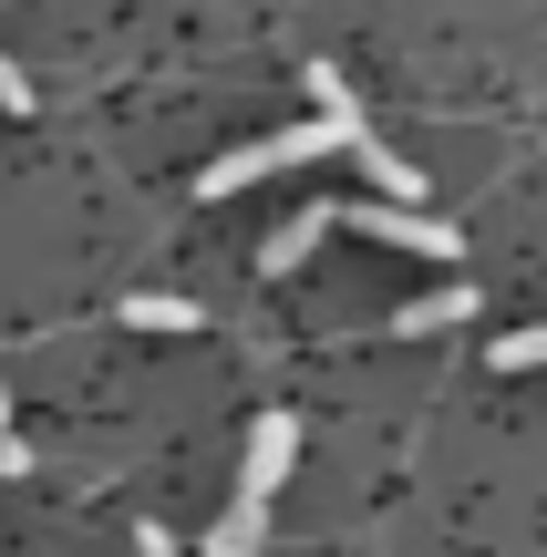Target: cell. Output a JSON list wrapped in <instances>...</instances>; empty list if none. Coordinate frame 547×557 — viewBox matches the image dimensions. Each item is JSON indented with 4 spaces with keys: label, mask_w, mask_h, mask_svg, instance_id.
Returning <instances> with one entry per match:
<instances>
[{
    "label": "cell",
    "mask_w": 547,
    "mask_h": 557,
    "mask_svg": "<svg viewBox=\"0 0 547 557\" xmlns=\"http://www.w3.org/2000/svg\"><path fill=\"white\" fill-rule=\"evenodd\" d=\"M465 310H475V289L455 278V289H434V299H403V310H393V331L424 341V331H445V320H465Z\"/></svg>",
    "instance_id": "7"
},
{
    "label": "cell",
    "mask_w": 547,
    "mask_h": 557,
    "mask_svg": "<svg viewBox=\"0 0 547 557\" xmlns=\"http://www.w3.org/2000/svg\"><path fill=\"white\" fill-rule=\"evenodd\" d=\"M310 94H321V114H362L351 83H341V62H310Z\"/></svg>",
    "instance_id": "9"
},
{
    "label": "cell",
    "mask_w": 547,
    "mask_h": 557,
    "mask_svg": "<svg viewBox=\"0 0 547 557\" xmlns=\"http://www.w3.org/2000/svg\"><path fill=\"white\" fill-rule=\"evenodd\" d=\"M537 361H547V320H537V331H507V341H496V372H537Z\"/></svg>",
    "instance_id": "8"
},
{
    "label": "cell",
    "mask_w": 547,
    "mask_h": 557,
    "mask_svg": "<svg viewBox=\"0 0 547 557\" xmlns=\"http://www.w3.org/2000/svg\"><path fill=\"white\" fill-rule=\"evenodd\" d=\"M197 299H176V289H135V299H124V331H197Z\"/></svg>",
    "instance_id": "6"
},
{
    "label": "cell",
    "mask_w": 547,
    "mask_h": 557,
    "mask_svg": "<svg viewBox=\"0 0 547 557\" xmlns=\"http://www.w3.org/2000/svg\"><path fill=\"white\" fill-rule=\"evenodd\" d=\"M0 475H32V444H21L11 423H0Z\"/></svg>",
    "instance_id": "10"
},
{
    "label": "cell",
    "mask_w": 547,
    "mask_h": 557,
    "mask_svg": "<svg viewBox=\"0 0 547 557\" xmlns=\"http://www.w3.org/2000/svg\"><path fill=\"white\" fill-rule=\"evenodd\" d=\"M135 557H186V547L165 537V527H135Z\"/></svg>",
    "instance_id": "11"
},
{
    "label": "cell",
    "mask_w": 547,
    "mask_h": 557,
    "mask_svg": "<svg viewBox=\"0 0 547 557\" xmlns=\"http://www.w3.org/2000/svg\"><path fill=\"white\" fill-rule=\"evenodd\" d=\"M300 465V423L289 413H259L248 423V465H238V496H279V475Z\"/></svg>",
    "instance_id": "3"
},
{
    "label": "cell",
    "mask_w": 547,
    "mask_h": 557,
    "mask_svg": "<svg viewBox=\"0 0 547 557\" xmlns=\"http://www.w3.org/2000/svg\"><path fill=\"white\" fill-rule=\"evenodd\" d=\"M331 227H341V207H300V218H289V227H269V248H259V269H269V278H289V269L310 259V248L331 238Z\"/></svg>",
    "instance_id": "4"
},
{
    "label": "cell",
    "mask_w": 547,
    "mask_h": 557,
    "mask_svg": "<svg viewBox=\"0 0 547 557\" xmlns=\"http://www.w3.org/2000/svg\"><path fill=\"white\" fill-rule=\"evenodd\" d=\"M372 124L362 114H310V124H289V135H269V145H238V156H217L197 176V197H238V186H259V176H289V165H321V156H351Z\"/></svg>",
    "instance_id": "1"
},
{
    "label": "cell",
    "mask_w": 547,
    "mask_h": 557,
    "mask_svg": "<svg viewBox=\"0 0 547 557\" xmlns=\"http://www.w3.org/2000/svg\"><path fill=\"white\" fill-rule=\"evenodd\" d=\"M341 227H362V238H383V248H413V259H455V248H465V227L424 218V207H403V197H362V207H341Z\"/></svg>",
    "instance_id": "2"
},
{
    "label": "cell",
    "mask_w": 547,
    "mask_h": 557,
    "mask_svg": "<svg viewBox=\"0 0 547 557\" xmlns=\"http://www.w3.org/2000/svg\"><path fill=\"white\" fill-rule=\"evenodd\" d=\"M269 537V496H227V517L207 527V557H259Z\"/></svg>",
    "instance_id": "5"
}]
</instances>
